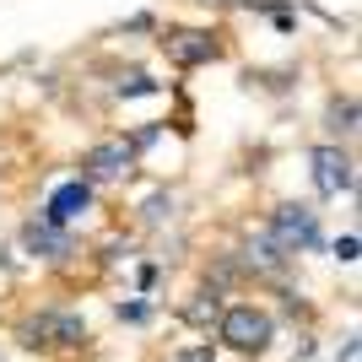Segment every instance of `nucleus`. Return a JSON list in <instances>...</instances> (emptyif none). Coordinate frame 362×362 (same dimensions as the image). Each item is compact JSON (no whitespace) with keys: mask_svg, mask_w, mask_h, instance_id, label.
Here are the masks:
<instances>
[{"mask_svg":"<svg viewBox=\"0 0 362 362\" xmlns=\"http://www.w3.org/2000/svg\"><path fill=\"white\" fill-rule=\"evenodd\" d=\"M216 335H222V346L243 351V357H259V351L276 341V319L255 303H233L222 319H216Z\"/></svg>","mask_w":362,"mask_h":362,"instance_id":"nucleus-1","label":"nucleus"},{"mask_svg":"<svg viewBox=\"0 0 362 362\" xmlns=\"http://www.w3.org/2000/svg\"><path fill=\"white\" fill-rule=\"evenodd\" d=\"M87 341V325L65 308H44V314L22 319V346L33 351H60V346H81Z\"/></svg>","mask_w":362,"mask_h":362,"instance_id":"nucleus-2","label":"nucleus"},{"mask_svg":"<svg viewBox=\"0 0 362 362\" xmlns=\"http://www.w3.org/2000/svg\"><path fill=\"white\" fill-rule=\"evenodd\" d=\"M265 238L281 249V255H298V249H308V243L319 238V222L308 206H276L271 211V233Z\"/></svg>","mask_w":362,"mask_h":362,"instance_id":"nucleus-3","label":"nucleus"},{"mask_svg":"<svg viewBox=\"0 0 362 362\" xmlns=\"http://www.w3.org/2000/svg\"><path fill=\"white\" fill-rule=\"evenodd\" d=\"M163 54L173 65H206L222 54V44H216V33H200V28H173L163 33Z\"/></svg>","mask_w":362,"mask_h":362,"instance_id":"nucleus-4","label":"nucleus"},{"mask_svg":"<svg viewBox=\"0 0 362 362\" xmlns=\"http://www.w3.org/2000/svg\"><path fill=\"white\" fill-rule=\"evenodd\" d=\"M314 184H319V195H351V184H357L351 157L341 146H319L314 151Z\"/></svg>","mask_w":362,"mask_h":362,"instance_id":"nucleus-5","label":"nucleus"},{"mask_svg":"<svg viewBox=\"0 0 362 362\" xmlns=\"http://www.w3.org/2000/svg\"><path fill=\"white\" fill-rule=\"evenodd\" d=\"M130 168H136V146H130V141H103V146L87 151L81 173H87V179H124Z\"/></svg>","mask_w":362,"mask_h":362,"instance_id":"nucleus-6","label":"nucleus"},{"mask_svg":"<svg viewBox=\"0 0 362 362\" xmlns=\"http://www.w3.org/2000/svg\"><path fill=\"white\" fill-rule=\"evenodd\" d=\"M87 184H65V189H54V200H49V216H44V222H54V227H60V222H76V216H81V211H87Z\"/></svg>","mask_w":362,"mask_h":362,"instance_id":"nucleus-7","label":"nucleus"},{"mask_svg":"<svg viewBox=\"0 0 362 362\" xmlns=\"http://www.w3.org/2000/svg\"><path fill=\"white\" fill-rule=\"evenodd\" d=\"M28 249H38V255H49V259H60V255H71V238H65L54 222H28Z\"/></svg>","mask_w":362,"mask_h":362,"instance_id":"nucleus-8","label":"nucleus"},{"mask_svg":"<svg viewBox=\"0 0 362 362\" xmlns=\"http://www.w3.org/2000/svg\"><path fill=\"white\" fill-rule=\"evenodd\" d=\"M222 292L216 287H206V292H195V303H184V319H189V325H211V319H222Z\"/></svg>","mask_w":362,"mask_h":362,"instance_id":"nucleus-9","label":"nucleus"},{"mask_svg":"<svg viewBox=\"0 0 362 362\" xmlns=\"http://www.w3.org/2000/svg\"><path fill=\"white\" fill-rule=\"evenodd\" d=\"M330 130H341V136H351V130H357V103H351V98L330 108Z\"/></svg>","mask_w":362,"mask_h":362,"instance_id":"nucleus-10","label":"nucleus"},{"mask_svg":"<svg viewBox=\"0 0 362 362\" xmlns=\"http://www.w3.org/2000/svg\"><path fill=\"white\" fill-rule=\"evenodd\" d=\"M173 362H211V346H195V351H179Z\"/></svg>","mask_w":362,"mask_h":362,"instance_id":"nucleus-11","label":"nucleus"},{"mask_svg":"<svg viewBox=\"0 0 362 362\" xmlns=\"http://www.w3.org/2000/svg\"><path fill=\"white\" fill-rule=\"evenodd\" d=\"M206 6H255V0H206Z\"/></svg>","mask_w":362,"mask_h":362,"instance_id":"nucleus-12","label":"nucleus"}]
</instances>
